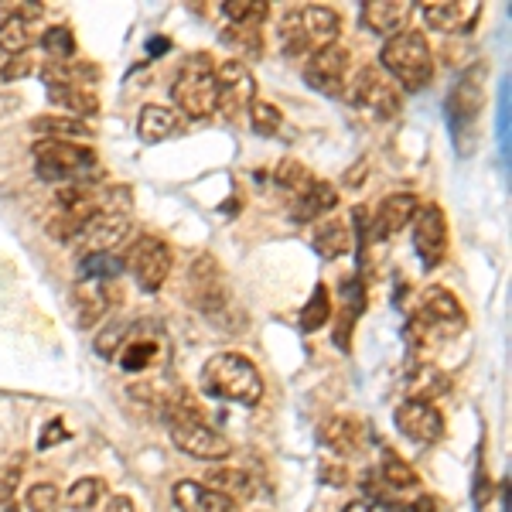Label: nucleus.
I'll use <instances>...</instances> for the list:
<instances>
[{
  "label": "nucleus",
  "instance_id": "79ce46f5",
  "mask_svg": "<svg viewBox=\"0 0 512 512\" xmlns=\"http://www.w3.org/2000/svg\"><path fill=\"white\" fill-rule=\"evenodd\" d=\"M41 14H45V4L41 0H14V4H0V18H24L35 24Z\"/></svg>",
  "mask_w": 512,
  "mask_h": 512
},
{
  "label": "nucleus",
  "instance_id": "412c9836",
  "mask_svg": "<svg viewBox=\"0 0 512 512\" xmlns=\"http://www.w3.org/2000/svg\"><path fill=\"white\" fill-rule=\"evenodd\" d=\"M113 308V291L103 280H86L82 277L76 287H72V311H76L79 328H93L99 325V318H106Z\"/></svg>",
  "mask_w": 512,
  "mask_h": 512
},
{
  "label": "nucleus",
  "instance_id": "7c9ffc66",
  "mask_svg": "<svg viewBox=\"0 0 512 512\" xmlns=\"http://www.w3.org/2000/svg\"><path fill=\"white\" fill-rule=\"evenodd\" d=\"M31 28H35V24L24 21V18H0V52L11 55V59H18V55L28 52L31 41H35Z\"/></svg>",
  "mask_w": 512,
  "mask_h": 512
},
{
  "label": "nucleus",
  "instance_id": "2eb2a0df",
  "mask_svg": "<svg viewBox=\"0 0 512 512\" xmlns=\"http://www.w3.org/2000/svg\"><path fill=\"white\" fill-rule=\"evenodd\" d=\"M414 250L424 267H437L448 256V216L441 205H420L414 216Z\"/></svg>",
  "mask_w": 512,
  "mask_h": 512
},
{
  "label": "nucleus",
  "instance_id": "f03ea898",
  "mask_svg": "<svg viewBox=\"0 0 512 512\" xmlns=\"http://www.w3.org/2000/svg\"><path fill=\"white\" fill-rule=\"evenodd\" d=\"M465 325L468 318L458 297L444 291V287H431V291H424V297H420L417 315L410 318V342L420 352H434L465 332Z\"/></svg>",
  "mask_w": 512,
  "mask_h": 512
},
{
  "label": "nucleus",
  "instance_id": "423d86ee",
  "mask_svg": "<svg viewBox=\"0 0 512 512\" xmlns=\"http://www.w3.org/2000/svg\"><path fill=\"white\" fill-rule=\"evenodd\" d=\"M35 164L45 181H62V185H82L99 171V158L93 147L76 144V140H38Z\"/></svg>",
  "mask_w": 512,
  "mask_h": 512
},
{
  "label": "nucleus",
  "instance_id": "dca6fc26",
  "mask_svg": "<svg viewBox=\"0 0 512 512\" xmlns=\"http://www.w3.org/2000/svg\"><path fill=\"white\" fill-rule=\"evenodd\" d=\"M424 14V24L431 31H441V35H465L472 31L478 18H482V4H472V0H427L420 7Z\"/></svg>",
  "mask_w": 512,
  "mask_h": 512
},
{
  "label": "nucleus",
  "instance_id": "2f4dec72",
  "mask_svg": "<svg viewBox=\"0 0 512 512\" xmlns=\"http://www.w3.org/2000/svg\"><path fill=\"white\" fill-rule=\"evenodd\" d=\"M379 478H383L386 489H417L420 485L410 461H403L396 451H383V458H379Z\"/></svg>",
  "mask_w": 512,
  "mask_h": 512
},
{
  "label": "nucleus",
  "instance_id": "6e6552de",
  "mask_svg": "<svg viewBox=\"0 0 512 512\" xmlns=\"http://www.w3.org/2000/svg\"><path fill=\"white\" fill-rule=\"evenodd\" d=\"M171 96H175L178 110L192 120H205L216 113V65H212L209 55L185 59L175 86H171Z\"/></svg>",
  "mask_w": 512,
  "mask_h": 512
},
{
  "label": "nucleus",
  "instance_id": "aec40b11",
  "mask_svg": "<svg viewBox=\"0 0 512 512\" xmlns=\"http://www.w3.org/2000/svg\"><path fill=\"white\" fill-rule=\"evenodd\" d=\"M417 209H420V202H417L414 192L386 195L383 202L376 205V212H373V236L376 239H390L396 233H403V229L414 222Z\"/></svg>",
  "mask_w": 512,
  "mask_h": 512
},
{
  "label": "nucleus",
  "instance_id": "393cba45",
  "mask_svg": "<svg viewBox=\"0 0 512 512\" xmlns=\"http://www.w3.org/2000/svg\"><path fill=\"white\" fill-rule=\"evenodd\" d=\"M212 492L226 495L233 502H243V499H253L256 495V478L246 472V468H233V465H219V468H209L205 482Z\"/></svg>",
  "mask_w": 512,
  "mask_h": 512
},
{
  "label": "nucleus",
  "instance_id": "c756f323",
  "mask_svg": "<svg viewBox=\"0 0 512 512\" xmlns=\"http://www.w3.org/2000/svg\"><path fill=\"white\" fill-rule=\"evenodd\" d=\"M222 14L233 28H260L270 18V4L267 0H226Z\"/></svg>",
  "mask_w": 512,
  "mask_h": 512
},
{
  "label": "nucleus",
  "instance_id": "a19ab883",
  "mask_svg": "<svg viewBox=\"0 0 512 512\" xmlns=\"http://www.w3.org/2000/svg\"><path fill=\"white\" fill-rule=\"evenodd\" d=\"M24 502H28V512H59L62 492L55 489L52 482H38V485H31V489H28Z\"/></svg>",
  "mask_w": 512,
  "mask_h": 512
},
{
  "label": "nucleus",
  "instance_id": "9b49d317",
  "mask_svg": "<svg viewBox=\"0 0 512 512\" xmlns=\"http://www.w3.org/2000/svg\"><path fill=\"white\" fill-rule=\"evenodd\" d=\"M185 297L195 311H202V315H216V311L226 308V301H229L226 274H222L219 260L212 253H198L195 260L188 263Z\"/></svg>",
  "mask_w": 512,
  "mask_h": 512
},
{
  "label": "nucleus",
  "instance_id": "b1692460",
  "mask_svg": "<svg viewBox=\"0 0 512 512\" xmlns=\"http://www.w3.org/2000/svg\"><path fill=\"white\" fill-rule=\"evenodd\" d=\"M338 209V192H335V185L332 181H321L315 178V185L308 188L304 195H297L294 198V209H291V219L294 222H315L321 216H328V212H335Z\"/></svg>",
  "mask_w": 512,
  "mask_h": 512
},
{
  "label": "nucleus",
  "instance_id": "1a4fd4ad",
  "mask_svg": "<svg viewBox=\"0 0 512 512\" xmlns=\"http://www.w3.org/2000/svg\"><path fill=\"white\" fill-rule=\"evenodd\" d=\"M345 96H349V103L355 110L369 113V117H376V120H393L403 106V96H400V89H396V82L386 76L379 65H362V69H355Z\"/></svg>",
  "mask_w": 512,
  "mask_h": 512
},
{
  "label": "nucleus",
  "instance_id": "bb28decb",
  "mask_svg": "<svg viewBox=\"0 0 512 512\" xmlns=\"http://www.w3.org/2000/svg\"><path fill=\"white\" fill-rule=\"evenodd\" d=\"M311 243H315V250L321 260H338V256H345L352 250V229L349 222L342 219H321L315 226V233H311Z\"/></svg>",
  "mask_w": 512,
  "mask_h": 512
},
{
  "label": "nucleus",
  "instance_id": "7ed1b4c3",
  "mask_svg": "<svg viewBox=\"0 0 512 512\" xmlns=\"http://www.w3.org/2000/svg\"><path fill=\"white\" fill-rule=\"evenodd\" d=\"M202 390L219 400L256 407L263 400V376L243 352H216L202 366Z\"/></svg>",
  "mask_w": 512,
  "mask_h": 512
},
{
  "label": "nucleus",
  "instance_id": "473e14b6",
  "mask_svg": "<svg viewBox=\"0 0 512 512\" xmlns=\"http://www.w3.org/2000/svg\"><path fill=\"white\" fill-rule=\"evenodd\" d=\"M106 495V482L103 478H79L76 485H72L69 492H65V506L72 512H93L99 502H103Z\"/></svg>",
  "mask_w": 512,
  "mask_h": 512
},
{
  "label": "nucleus",
  "instance_id": "f8f14e48",
  "mask_svg": "<svg viewBox=\"0 0 512 512\" xmlns=\"http://www.w3.org/2000/svg\"><path fill=\"white\" fill-rule=\"evenodd\" d=\"M256 103V79L250 72V65L239 59H226L216 65V110L226 113L229 120L250 113V106Z\"/></svg>",
  "mask_w": 512,
  "mask_h": 512
},
{
  "label": "nucleus",
  "instance_id": "58836bf2",
  "mask_svg": "<svg viewBox=\"0 0 512 512\" xmlns=\"http://www.w3.org/2000/svg\"><path fill=\"white\" fill-rule=\"evenodd\" d=\"M130 332H134V321H127V318L110 321L103 332H96L93 349L103 355V359H117V352L123 349V342L130 338Z\"/></svg>",
  "mask_w": 512,
  "mask_h": 512
},
{
  "label": "nucleus",
  "instance_id": "f3484780",
  "mask_svg": "<svg viewBox=\"0 0 512 512\" xmlns=\"http://www.w3.org/2000/svg\"><path fill=\"white\" fill-rule=\"evenodd\" d=\"M396 431L417 444H437L444 437V414L434 403H417V400H403L396 407Z\"/></svg>",
  "mask_w": 512,
  "mask_h": 512
},
{
  "label": "nucleus",
  "instance_id": "8fccbe9b",
  "mask_svg": "<svg viewBox=\"0 0 512 512\" xmlns=\"http://www.w3.org/2000/svg\"><path fill=\"white\" fill-rule=\"evenodd\" d=\"M434 506H437V502L431 499V495H424V499L414 502V506H410V509H403V512H434Z\"/></svg>",
  "mask_w": 512,
  "mask_h": 512
},
{
  "label": "nucleus",
  "instance_id": "c03bdc74",
  "mask_svg": "<svg viewBox=\"0 0 512 512\" xmlns=\"http://www.w3.org/2000/svg\"><path fill=\"white\" fill-rule=\"evenodd\" d=\"M345 512H403L400 506H390L383 499H355L345 506Z\"/></svg>",
  "mask_w": 512,
  "mask_h": 512
},
{
  "label": "nucleus",
  "instance_id": "e433bc0d",
  "mask_svg": "<svg viewBox=\"0 0 512 512\" xmlns=\"http://www.w3.org/2000/svg\"><path fill=\"white\" fill-rule=\"evenodd\" d=\"M79 270L86 280H103V284H110L113 277L123 274V256H117V253H86L79 260Z\"/></svg>",
  "mask_w": 512,
  "mask_h": 512
},
{
  "label": "nucleus",
  "instance_id": "37998d69",
  "mask_svg": "<svg viewBox=\"0 0 512 512\" xmlns=\"http://www.w3.org/2000/svg\"><path fill=\"white\" fill-rule=\"evenodd\" d=\"M18 485H21V468L14 465L0 468V509L11 506V499L18 495Z\"/></svg>",
  "mask_w": 512,
  "mask_h": 512
},
{
  "label": "nucleus",
  "instance_id": "49530a36",
  "mask_svg": "<svg viewBox=\"0 0 512 512\" xmlns=\"http://www.w3.org/2000/svg\"><path fill=\"white\" fill-rule=\"evenodd\" d=\"M24 72H31V62H24V55H18V59H7L0 76H4V82H14V79H21Z\"/></svg>",
  "mask_w": 512,
  "mask_h": 512
},
{
  "label": "nucleus",
  "instance_id": "c9c22d12",
  "mask_svg": "<svg viewBox=\"0 0 512 512\" xmlns=\"http://www.w3.org/2000/svg\"><path fill=\"white\" fill-rule=\"evenodd\" d=\"M274 181H277L280 188H284V192H291V195L297 198V195H304L311 185H315V175H311L308 164H301V161L287 158V161H280V164H277Z\"/></svg>",
  "mask_w": 512,
  "mask_h": 512
},
{
  "label": "nucleus",
  "instance_id": "c85d7f7f",
  "mask_svg": "<svg viewBox=\"0 0 512 512\" xmlns=\"http://www.w3.org/2000/svg\"><path fill=\"white\" fill-rule=\"evenodd\" d=\"M178 130V117L168 110V106H144L137 117V137L144 140V144H161V140H168L171 134Z\"/></svg>",
  "mask_w": 512,
  "mask_h": 512
},
{
  "label": "nucleus",
  "instance_id": "4be33fe9",
  "mask_svg": "<svg viewBox=\"0 0 512 512\" xmlns=\"http://www.w3.org/2000/svg\"><path fill=\"white\" fill-rule=\"evenodd\" d=\"M414 14V7L407 0H369L362 4V24H366L373 35L393 38L400 31H407V21Z\"/></svg>",
  "mask_w": 512,
  "mask_h": 512
},
{
  "label": "nucleus",
  "instance_id": "09e8293b",
  "mask_svg": "<svg viewBox=\"0 0 512 512\" xmlns=\"http://www.w3.org/2000/svg\"><path fill=\"white\" fill-rule=\"evenodd\" d=\"M325 468V472H321V478H325V482H335V485H345V465H321Z\"/></svg>",
  "mask_w": 512,
  "mask_h": 512
},
{
  "label": "nucleus",
  "instance_id": "9d476101",
  "mask_svg": "<svg viewBox=\"0 0 512 512\" xmlns=\"http://www.w3.org/2000/svg\"><path fill=\"white\" fill-rule=\"evenodd\" d=\"M171 263H175L171 246L164 243L161 236H151V233L134 239V246H130L127 256H123V270H130L137 280V287L147 294H158L161 287L168 284Z\"/></svg>",
  "mask_w": 512,
  "mask_h": 512
},
{
  "label": "nucleus",
  "instance_id": "a878e982",
  "mask_svg": "<svg viewBox=\"0 0 512 512\" xmlns=\"http://www.w3.org/2000/svg\"><path fill=\"white\" fill-rule=\"evenodd\" d=\"M448 390H451V379L437 366H431V362H420L414 373L407 376V386H403L407 400H417V403H434L437 396H444Z\"/></svg>",
  "mask_w": 512,
  "mask_h": 512
},
{
  "label": "nucleus",
  "instance_id": "a18cd8bd",
  "mask_svg": "<svg viewBox=\"0 0 512 512\" xmlns=\"http://www.w3.org/2000/svg\"><path fill=\"white\" fill-rule=\"evenodd\" d=\"M62 437H69V431H65V424H62V420H52V424L45 427V434H41L38 448H55V444H59Z\"/></svg>",
  "mask_w": 512,
  "mask_h": 512
},
{
  "label": "nucleus",
  "instance_id": "f257e3e1",
  "mask_svg": "<svg viewBox=\"0 0 512 512\" xmlns=\"http://www.w3.org/2000/svg\"><path fill=\"white\" fill-rule=\"evenodd\" d=\"M164 424H168L171 441L178 444V451L192 454L198 461H226L229 451H233L226 434L216 431V427L202 417V407H195L188 396L164 403Z\"/></svg>",
  "mask_w": 512,
  "mask_h": 512
},
{
  "label": "nucleus",
  "instance_id": "3c124183",
  "mask_svg": "<svg viewBox=\"0 0 512 512\" xmlns=\"http://www.w3.org/2000/svg\"><path fill=\"white\" fill-rule=\"evenodd\" d=\"M359 178L366 181V161H362V164H355V171L349 175V185H359Z\"/></svg>",
  "mask_w": 512,
  "mask_h": 512
},
{
  "label": "nucleus",
  "instance_id": "ea45409f",
  "mask_svg": "<svg viewBox=\"0 0 512 512\" xmlns=\"http://www.w3.org/2000/svg\"><path fill=\"white\" fill-rule=\"evenodd\" d=\"M250 123H253L256 134L274 137V134H280V127H284V113H280L274 103H267V99H256L250 106Z\"/></svg>",
  "mask_w": 512,
  "mask_h": 512
},
{
  "label": "nucleus",
  "instance_id": "a211bd4d",
  "mask_svg": "<svg viewBox=\"0 0 512 512\" xmlns=\"http://www.w3.org/2000/svg\"><path fill=\"white\" fill-rule=\"evenodd\" d=\"M485 106V65H475L451 86L448 93V117L451 127L461 130V123H475Z\"/></svg>",
  "mask_w": 512,
  "mask_h": 512
},
{
  "label": "nucleus",
  "instance_id": "4c0bfd02",
  "mask_svg": "<svg viewBox=\"0 0 512 512\" xmlns=\"http://www.w3.org/2000/svg\"><path fill=\"white\" fill-rule=\"evenodd\" d=\"M328 318H332V294H328L325 284H318L311 301L304 304V311H301V328L304 332H321V328L328 325Z\"/></svg>",
  "mask_w": 512,
  "mask_h": 512
},
{
  "label": "nucleus",
  "instance_id": "6ab92c4d",
  "mask_svg": "<svg viewBox=\"0 0 512 512\" xmlns=\"http://www.w3.org/2000/svg\"><path fill=\"white\" fill-rule=\"evenodd\" d=\"M369 427L355 414H328L318 424V441L335 454H359L366 448Z\"/></svg>",
  "mask_w": 512,
  "mask_h": 512
},
{
  "label": "nucleus",
  "instance_id": "72a5a7b5",
  "mask_svg": "<svg viewBox=\"0 0 512 512\" xmlns=\"http://www.w3.org/2000/svg\"><path fill=\"white\" fill-rule=\"evenodd\" d=\"M158 355H161V345L154 342V338H134V335H130L127 342H123V349H120V366L130 369V373H137V369L151 366Z\"/></svg>",
  "mask_w": 512,
  "mask_h": 512
},
{
  "label": "nucleus",
  "instance_id": "4468645a",
  "mask_svg": "<svg viewBox=\"0 0 512 512\" xmlns=\"http://www.w3.org/2000/svg\"><path fill=\"white\" fill-rule=\"evenodd\" d=\"M352 72H355L352 55L345 52L342 45L321 48V52H315L308 62H304V79H308V86L325 96H345Z\"/></svg>",
  "mask_w": 512,
  "mask_h": 512
},
{
  "label": "nucleus",
  "instance_id": "ddd939ff",
  "mask_svg": "<svg viewBox=\"0 0 512 512\" xmlns=\"http://www.w3.org/2000/svg\"><path fill=\"white\" fill-rule=\"evenodd\" d=\"M41 79H45V93L52 99L55 106H62L65 117H76V120H86L99 113V96L86 82H76L65 72V65H45L41 69Z\"/></svg>",
  "mask_w": 512,
  "mask_h": 512
},
{
  "label": "nucleus",
  "instance_id": "0eeeda50",
  "mask_svg": "<svg viewBox=\"0 0 512 512\" xmlns=\"http://www.w3.org/2000/svg\"><path fill=\"white\" fill-rule=\"evenodd\" d=\"M130 233V188H113L103 195V205L86 229L79 233L76 246L86 253H113Z\"/></svg>",
  "mask_w": 512,
  "mask_h": 512
},
{
  "label": "nucleus",
  "instance_id": "39448f33",
  "mask_svg": "<svg viewBox=\"0 0 512 512\" xmlns=\"http://www.w3.org/2000/svg\"><path fill=\"white\" fill-rule=\"evenodd\" d=\"M338 35H342V18L332 7H294L280 21V45L294 59H311L321 48L338 45Z\"/></svg>",
  "mask_w": 512,
  "mask_h": 512
},
{
  "label": "nucleus",
  "instance_id": "20e7f679",
  "mask_svg": "<svg viewBox=\"0 0 512 512\" xmlns=\"http://www.w3.org/2000/svg\"><path fill=\"white\" fill-rule=\"evenodd\" d=\"M379 62H383L386 76L396 82V89H407V93H420L434 79V52L424 31H400V35L386 38Z\"/></svg>",
  "mask_w": 512,
  "mask_h": 512
},
{
  "label": "nucleus",
  "instance_id": "f704fd0d",
  "mask_svg": "<svg viewBox=\"0 0 512 512\" xmlns=\"http://www.w3.org/2000/svg\"><path fill=\"white\" fill-rule=\"evenodd\" d=\"M41 48H45L52 65H65L76 55V35H72V28H65V24H52V28L41 35Z\"/></svg>",
  "mask_w": 512,
  "mask_h": 512
},
{
  "label": "nucleus",
  "instance_id": "de8ad7c7",
  "mask_svg": "<svg viewBox=\"0 0 512 512\" xmlns=\"http://www.w3.org/2000/svg\"><path fill=\"white\" fill-rule=\"evenodd\" d=\"M103 512H137V509H134V499H130V495H110V502H106Z\"/></svg>",
  "mask_w": 512,
  "mask_h": 512
},
{
  "label": "nucleus",
  "instance_id": "5701e85b",
  "mask_svg": "<svg viewBox=\"0 0 512 512\" xmlns=\"http://www.w3.org/2000/svg\"><path fill=\"white\" fill-rule=\"evenodd\" d=\"M175 506L181 512H239L233 499L212 492L202 482H192V478H181L175 485Z\"/></svg>",
  "mask_w": 512,
  "mask_h": 512
},
{
  "label": "nucleus",
  "instance_id": "cd10ccee",
  "mask_svg": "<svg viewBox=\"0 0 512 512\" xmlns=\"http://www.w3.org/2000/svg\"><path fill=\"white\" fill-rule=\"evenodd\" d=\"M31 130L41 134L45 140H82V137H93V127L89 120H76V117H65V113H45V117L31 120Z\"/></svg>",
  "mask_w": 512,
  "mask_h": 512
}]
</instances>
